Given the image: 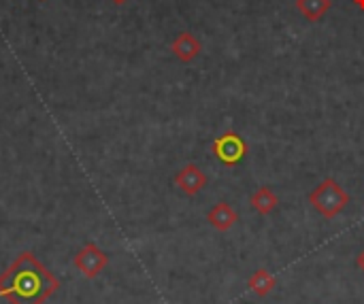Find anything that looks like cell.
I'll return each mask as SVG.
<instances>
[{
	"label": "cell",
	"instance_id": "5b68a950",
	"mask_svg": "<svg viewBox=\"0 0 364 304\" xmlns=\"http://www.w3.org/2000/svg\"><path fill=\"white\" fill-rule=\"evenodd\" d=\"M175 183L177 188L188 194V196H196L198 192H203V188L207 185V175L196 166V164H188L183 166L177 175H175Z\"/></svg>",
	"mask_w": 364,
	"mask_h": 304
},
{
	"label": "cell",
	"instance_id": "ba28073f",
	"mask_svg": "<svg viewBox=\"0 0 364 304\" xmlns=\"http://www.w3.org/2000/svg\"><path fill=\"white\" fill-rule=\"evenodd\" d=\"M250 205L254 207V211L258 215H271L277 205H279V196L271 190V188H258L252 198H250Z\"/></svg>",
	"mask_w": 364,
	"mask_h": 304
},
{
	"label": "cell",
	"instance_id": "9c48e42d",
	"mask_svg": "<svg viewBox=\"0 0 364 304\" xmlns=\"http://www.w3.org/2000/svg\"><path fill=\"white\" fill-rule=\"evenodd\" d=\"M277 286V279L267 271V268H258L250 279H247V290L254 292L258 298H267Z\"/></svg>",
	"mask_w": 364,
	"mask_h": 304
},
{
	"label": "cell",
	"instance_id": "8fae6325",
	"mask_svg": "<svg viewBox=\"0 0 364 304\" xmlns=\"http://www.w3.org/2000/svg\"><path fill=\"white\" fill-rule=\"evenodd\" d=\"M356 264H358V268L364 273V251L358 256V262H356Z\"/></svg>",
	"mask_w": 364,
	"mask_h": 304
},
{
	"label": "cell",
	"instance_id": "277c9868",
	"mask_svg": "<svg viewBox=\"0 0 364 304\" xmlns=\"http://www.w3.org/2000/svg\"><path fill=\"white\" fill-rule=\"evenodd\" d=\"M107 256L98 249V247H94V245H90V247H85L83 251H79V256L75 258V266L79 268V273L81 275H85L87 279H94L105 266H107Z\"/></svg>",
	"mask_w": 364,
	"mask_h": 304
},
{
	"label": "cell",
	"instance_id": "30bf717a",
	"mask_svg": "<svg viewBox=\"0 0 364 304\" xmlns=\"http://www.w3.org/2000/svg\"><path fill=\"white\" fill-rule=\"evenodd\" d=\"M333 6V0H296L299 13L307 21H320Z\"/></svg>",
	"mask_w": 364,
	"mask_h": 304
},
{
	"label": "cell",
	"instance_id": "7c38bea8",
	"mask_svg": "<svg viewBox=\"0 0 364 304\" xmlns=\"http://www.w3.org/2000/svg\"><path fill=\"white\" fill-rule=\"evenodd\" d=\"M352 2H354V4H356V6H358V9L364 13V0H352Z\"/></svg>",
	"mask_w": 364,
	"mask_h": 304
},
{
	"label": "cell",
	"instance_id": "52a82bcc",
	"mask_svg": "<svg viewBox=\"0 0 364 304\" xmlns=\"http://www.w3.org/2000/svg\"><path fill=\"white\" fill-rule=\"evenodd\" d=\"M173 51H175V55H177L181 62H192L194 58L200 55L203 45H200V40H198L194 34L183 32V34H179L177 40L173 43Z\"/></svg>",
	"mask_w": 364,
	"mask_h": 304
},
{
	"label": "cell",
	"instance_id": "6da1fadb",
	"mask_svg": "<svg viewBox=\"0 0 364 304\" xmlns=\"http://www.w3.org/2000/svg\"><path fill=\"white\" fill-rule=\"evenodd\" d=\"M55 290V277L30 254H21L19 260L0 277V296L11 304H43Z\"/></svg>",
	"mask_w": 364,
	"mask_h": 304
},
{
	"label": "cell",
	"instance_id": "3957f363",
	"mask_svg": "<svg viewBox=\"0 0 364 304\" xmlns=\"http://www.w3.org/2000/svg\"><path fill=\"white\" fill-rule=\"evenodd\" d=\"M211 149H213V156H215L224 166H235V164H239V162L247 156V143L241 139V134H237V132H232V130L220 134V136L213 141Z\"/></svg>",
	"mask_w": 364,
	"mask_h": 304
},
{
	"label": "cell",
	"instance_id": "7a4b0ae2",
	"mask_svg": "<svg viewBox=\"0 0 364 304\" xmlns=\"http://www.w3.org/2000/svg\"><path fill=\"white\" fill-rule=\"evenodd\" d=\"M352 202V196L333 179H324L318 188H314V192L309 194V205L326 219L337 217L339 213H343L348 209V205Z\"/></svg>",
	"mask_w": 364,
	"mask_h": 304
},
{
	"label": "cell",
	"instance_id": "8992f818",
	"mask_svg": "<svg viewBox=\"0 0 364 304\" xmlns=\"http://www.w3.org/2000/svg\"><path fill=\"white\" fill-rule=\"evenodd\" d=\"M207 222L218 230V232H228L230 228H235V224L239 222L237 211L228 205V202H218L209 213H207Z\"/></svg>",
	"mask_w": 364,
	"mask_h": 304
}]
</instances>
